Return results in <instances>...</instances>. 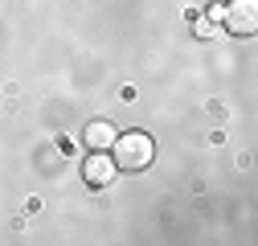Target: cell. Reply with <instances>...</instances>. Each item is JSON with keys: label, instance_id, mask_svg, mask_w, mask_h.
Masks as SVG:
<instances>
[{"label": "cell", "instance_id": "cell-1", "mask_svg": "<svg viewBox=\"0 0 258 246\" xmlns=\"http://www.w3.org/2000/svg\"><path fill=\"white\" fill-rule=\"evenodd\" d=\"M111 152H115L111 160H115V168H119V172H144V168L156 160V144H152V136H144V132L115 136Z\"/></svg>", "mask_w": 258, "mask_h": 246}, {"label": "cell", "instance_id": "cell-2", "mask_svg": "<svg viewBox=\"0 0 258 246\" xmlns=\"http://www.w3.org/2000/svg\"><path fill=\"white\" fill-rule=\"evenodd\" d=\"M221 25L230 29L234 37H254L258 33V0H230Z\"/></svg>", "mask_w": 258, "mask_h": 246}, {"label": "cell", "instance_id": "cell-4", "mask_svg": "<svg viewBox=\"0 0 258 246\" xmlns=\"http://www.w3.org/2000/svg\"><path fill=\"white\" fill-rule=\"evenodd\" d=\"M82 140H86V148H90V152H107V148L115 144V128H111L107 119H99V123H90V128H86V136H82Z\"/></svg>", "mask_w": 258, "mask_h": 246}, {"label": "cell", "instance_id": "cell-5", "mask_svg": "<svg viewBox=\"0 0 258 246\" xmlns=\"http://www.w3.org/2000/svg\"><path fill=\"white\" fill-rule=\"evenodd\" d=\"M192 29H197V37H213V33H217V25H213L209 17H197V21H192Z\"/></svg>", "mask_w": 258, "mask_h": 246}, {"label": "cell", "instance_id": "cell-6", "mask_svg": "<svg viewBox=\"0 0 258 246\" xmlns=\"http://www.w3.org/2000/svg\"><path fill=\"white\" fill-rule=\"evenodd\" d=\"M221 17H225V5H209V21L221 25Z\"/></svg>", "mask_w": 258, "mask_h": 246}, {"label": "cell", "instance_id": "cell-3", "mask_svg": "<svg viewBox=\"0 0 258 246\" xmlns=\"http://www.w3.org/2000/svg\"><path fill=\"white\" fill-rule=\"evenodd\" d=\"M82 176H86L90 189H107V184L119 176V168H115V160L107 156V152H90V160L82 164Z\"/></svg>", "mask_w": 258, "mask_h": 246}]
</instances>
